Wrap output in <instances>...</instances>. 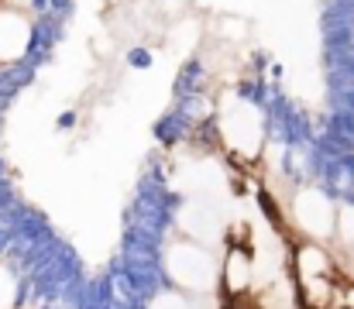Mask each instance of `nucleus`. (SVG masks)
Here are the masks:
<instances>
[{"label": "nucleus", "instance_id": "nucleus-5", "mask_svg": "<svg viewBox=\"0 0 354 309\" xmlns=\"http://www.w3.org/2000/svg\"><path fill=\"white\" fill-rule=\"evenodd\" d=\"M217 299H224V296H217ZM217 299H196V296H186V292L172 289V285H158L148 296V306L145 309H207Z\"/></svg>", "mask_w": 354, "mask_h": 309}, {"label": "nucleus", "instance_id": "nucleus-4", "mask_svg": "<svg viewBox=\"0 0 354 309\" xmlns=\"http://www.w3.org/2000/svg\"><path fill=\"white\" fill-rule=\"evenodd\" d=\"M31 45V21L21 7L0 3V62L10 66L17 62Z\"/></svg>", "mask_w": 354, "mask_h": 309}, {"label": "nucleus", "instance_id": "nucleus-3", "mask_svg": "<svg viewBox=\"0 0 354 309\" xmlns=\"http://www.w3.org/2000/svg\"><path fill=\"white\" fill-rule=\"evenodd\" d=\"M217 131H221V144L227 155H234L241 162H254L265 148V120L258 113V106L248 100H227L221 117H217Z\"/></svg>", "mask_w": 354, "mask_h": 309}, {"label": "nucleus", "instance_id": "nucleus-1", "mask_svg": "<svg viewBox=\"0 0 354 309\" xmlns=\"http://www.w3.org/2000/svg\"><path fill=\"white\" fill-rule=\"evenodd\" d=\"M162 275H165V285L186 296L217 299L221 296V251L176 234L162 247Z\"/></svg>", "mask_w": 354, "mask_h": 309}, {"label": "nucleus", "instance_id": "nucleus-2", "mask_svg": "<svg viewBox=\"0 0 354 309\" xmlns=\"http://www.w3.org/2000/svg\"><path fill=\"white\" fill-rule=\"evenodd\" d=\"M337 209L334 196L320 186H299L289 196V227L299 241H317V244H334L337 230Z\"/></svg>", "mask_w": 354, "mask_h": 309}, {"label": "nucleus", "instance_id": "nucleus-6", "mask_svg": "<svg viewBox=\"0 0 354 309\" xmlns=\"http://www.w3.org/2000/svg\"><path fill=\"white\" fill-rule=\"evenodd\" d=\"M0 309H21V279L0 258Z\"/></svg>", "mask_w": 354, "mask_h": 309}, {"label": "nucleus", "instance_id": "nucleus-7", "mask_svg": "<svg viewBox=\"0 0 354 309\" xmlns=\"http://www.w3.org/2000/svg\"><path fill=\"white\" fill-rule=\"evenodd\" d=\"M351 251H354V247H351Z\"/></svg>", "mask_w": 354, "mask_h": 309}]
</instances>
